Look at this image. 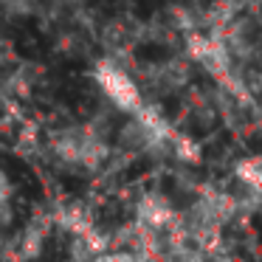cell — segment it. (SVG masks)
I'll use <instances>...</instances> for the list:
<instances>
[{
  "instance_id": "8992f818",
  "label": "cell",
  "mask_w": 262,
  "mask_h": 262,
  "mask_svg": "<svg viewBox=\"0 0 262 262\" xmlns=\"http://www.w3.org/2000/svg\"><path fill=\"white\" fill-rule=\"evenodd\" d=\"M54 217H57V223L62 228H68L71 234H79V231H85V228L96 226V223H93V214L85 209V206H79V203H62Z\"/></svg>"
},
{
  "instance_id": "52a82bcc",
  "label": "cell",
  "mask_w": 262,
  "mask_h": 262,
  "mask_svg": "<svg viewBox=\"0 0 262 262\" xmlns=\"http://www.w3.org/2000/svg\"><path fill=\"white\" fill-rule=\"evenodd\" d=\"M172 149H175V155L181 161H198V155H200L198 144H194L192 138H186V136H175V138H172Z\"/></svg>"
},
{
  "instance_id": "3957f363",
  "label": "cell",
  "mask_w": 262,
  "mask_h": 262,
  "mask_svg": "<svg viewBox=\"0 0 262 262\" xmlns=\"http://www.w3.org/2000/svg\"><path fill=\"white\" fill-rule=\"evenodd\" d=\"M136 220L141 223V226L158 231V234H166L178 220H181V214H178L169 200L161 198V194H144L136 206Z\"/></svg>"
},
{
  "instance_id": "5b68a950",
  "label": "cell",
  "mask_w": 262,
  "mask_h": 262,
  "mask_svg": "<svg viewBox=\"0 0 262 262\" xmlns=\"http://www.w3.org/2000/svg\"><path fill=\"white\" fill-rule=\"evenodd\" d=\"M234 178L245 192H254L262 198V155H251L234 164Z\"/></svg>"
},
{
  "instance_id": "6da1fadb",
  "label": "cell",
  "mask_w": 262,
  "mask_h": 262,
  "mask_svg": "<svg viewBox=\"0 0 262 262\" xmlns=\"http://www.w3.org/2000/svg\"><path fill=\"white\" fill-rule=\"evenodd\" d=\"M51 149L62 164L76 169H96L107 158V147L93 130L85 127H68L51 136Z\"/></svg>"
},
{
  "instance_id": "7a4b0ae2",
  "label": "cell",
  "mask_w": 262,
  "mask_h": 262,
  "mask_svg": "<svg viewBox=\"0 0 262 262\" xmlns=\"http://www.w3.org/2000/svg\"><path fill=\"white\" fill-rule=\"evenodd\" d=\"M93 79H96V85L102 88V93L121 110V113L133 116L144 107V99H141V91H138L136 79H133L124 68H119L113 59H102V62L93 68Z\"/></svg>"
},
{
  "instance_id": "277c9868",
  "label": "cell",
  "mask_w": 262,
  "mask_h": 262,
  "mask_svg": "<svg viewBox=\"0 0 262 262\" xmlns=\"http://www.w3.org/2000/svg\"><path fill=\"white\" fill-rule=\"evenodd\" d=\"M42 239H46L42 226L40 223H31V226L9 245V259L12 262H26V259H31V256H37L40 248H42Z\"/></svg>"
},
{
  "instance_id": "ba28073f",
  "label": "cell",
  "mask_w": 262,
  "mask_h": 262,
  "mask_svg": "<svg viewBox=\"0 0 262 262\" xmlns=\"http://www.w3.org/2000/svg\"><path fill=\"white\" fill-rule=\"evenodd\" d=\"M93 262H144L141 256H136L133 251H116V254H104Z\"/></svg>"
}]
</instances>
